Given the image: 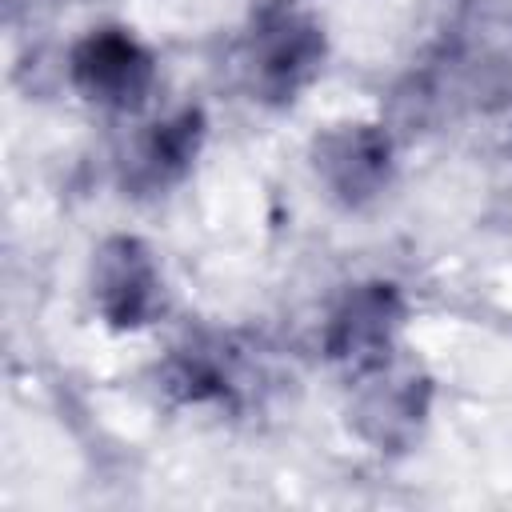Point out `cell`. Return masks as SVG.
Here are the masks:
<instances>
[{"instance_id": "9", "label": "cell", "mask_w": 512, "mask_h": 512, "mask_svg": "<svg viewBox=\"0 0 512 512\" xmlns=\"http://www.w3.org/2000/svg\"><path fill=\"white\" fill-rule=\"evenodd\" d=\"M204 136H208V120H204V112L196 104L164 116L136 144L132 164L124 172V184L132 192H164V188H176L192 172V164H196V156L204 148Z\"/></svg>"}, {"instance_id": "4", "label": "cell", "mask_w": 512, "mask_h": 512, "mask_svg": "<svg viewBox=\"0 0 512 512\" xmlns=\"http://www.w3.org/2000/svg\"><path fill=\"white\" fill-rule=\"evenodd\" d=\"M408 320V300L392 280L352 284L324 320V356L356 380L392 360L396 336Z\"/></svg>"}, {"instance_id": "6", "label": "cell", "mask_w": 512, "mask_h": 512, "mask_svg": "<svg viewBox=\"0 0 512 512\" xmlns=\"http://www.w3.org/2000/svg\"><path fill=\"white\" fill-rule=\"evenodd\" d=\"M72 88L112 112H136L156 88V56L128 28L104 24L80 36L68 52Z\"/></svg>"}, {"instance_id": "8", "label": "cell", "mask_w": 512, "mask_h": 512, "mask_svg": "<svg viewBox=\"0 0 512 512\" xmlns=\"http://www.w3.org/2000/svg\"><path fill=\"white\" fill-rule=\"evenodd\" d=\"M92 304L100 320L116 332L148 328L164 308V276L152 248L140 236H104L92 252Z\"/></svg>"}, {"instance_id": "7", "label": "cell", "mask_w": 512, "mask_h": 512, "mask_svg": "<svg viewBox=\"0 0 512 512\" xmlns=\"http://www.w3.org/2000/svg\"><path fill=\"white\" fill-rule=\"evenodd\" d=\"M428 412H432V380L412 364L396 368L392 360H384L380 368L360 376V388L348 408V424L364 444L396 456L420 440Z\"/></svg>"}, {"instance_id": "3", "label": "cell", "mask_w": 512, "mask_h": 512, "mask_svg": "<svg viewBox=\"0 0 512 512\" xmlns=\"http://www.w3.org/2000/svg\"><path fill=\"white\" fill-rule=\"evenodd\" d=\"M160 392L176 404L196 408H244L256 392L260 368L252 364L248 348L220 332H192L168 348L160 360Z\"/></svg>"}, {"instance_id": "2", "label": "cell", "mask_w": 512, "mask_h": 512, "mask_svg": "<svg viewBox=\"0 0 512 512\" xmlns=\"http://www.w3.org/2000/svg\"><path fill=\"white\" fill-rule=\"evenodd\" d=\"M324 56H328L324 24L292 4L264 8L252 20L244 48H240L252 96L272 108L292 104L320 76Z\"/></svg>"}, {"instance_id": "1", "label": "cell", "mask_w": 512, "mask_h": 512, "mask_svg": "<svg viewBox=\"0 0 512 512\" xmlns=\"http://www.w3.org/2000/svg\"><path fill=\"white\" fill-rule=\"evenodd\" d=\"M408 120L512 108V0H472L400 84Z\"/></svg>"}, {"instance_id": "5", "label": "cell", "mask_w": 512, "mask_h": 512, "mask_svg": "<svg viewBox=\"0 0 512 512\" xmlns=\"http://www.w3.org/2000/svg\"><path fill=\"white\" fill-rule=\"evenodd\" d=\"M308 160H312L316 180L344 208L376 204L388 192L392 172H396L392 132L384 124H368V120L328 124L324 132L312 136Z\"/></svg>"}]
</instances>
